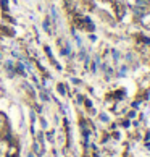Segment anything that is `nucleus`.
Here are the masks:
<instances>
[{
    "label": "nucleus",
    "mask_w": 150,
    "mask_h": 157,
    "mask_svg": "<svg viewBox=\"0 0 150 157\" xmlns=\"http://www.w3.org/2000/svg\"><path fill=\"white\" fill-rule=\"evenodd\" d=\"M16 71L21 73V75H24V70H23V65H21V63H18V65H16Z\"/></svg>",
    "instance_id": "1"
},
{
    "label": "nucleus",
    "mask_w": 150,
    "mask_h": 157,
    "mask_svg": "<svg viewBox=\"0 0 150 157\" xmlns=\"http://www.w3.org/2000/svg\"><path fill=\"white\" fill-rule=\"evenodd\" d=\"M34 149H36V152H40V147H39V144H34Z\"/></svg>",
    "instance_id": "2"
},
{
    "label": "nucleus",
    "mask_w": 150,
    "mask_h": 157,
    "mask_svg": "<svg viewBox=\"0 0 150 157\" xmlns=\"http://www.w3.org/2000/svg\"><path fill=\"white\" fill-rule=\"evenodd\" d=\"M27 157H34V154H29V155H27Z\"/></svg>",
    "instance_id": "3"
}]
</instances>
